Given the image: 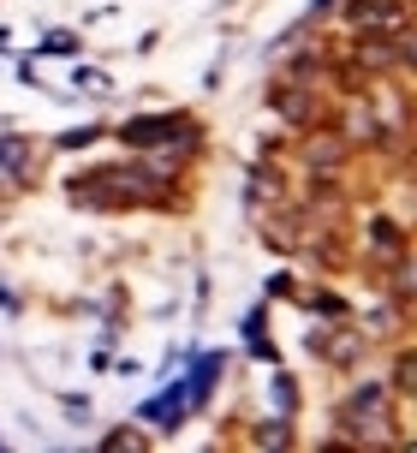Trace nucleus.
Returning a JSON list of instances; mask_svg holds the SVG:
<instances>
[{
	"label": "nucleus",
	"mask_w": 417,
	"mask_h": 453,
	"mask_svg": "<svg viewBox=\"0 0 417 453\" xmlns=\"http://www.w3.org/2000/svg\"><path fill=\"white\" fill-rule=\"evenodd\" d=\"M24 156H30L24 137H6V143H0V167H24Z\"/></svg>",
	"instance_id": "nucleus-3"
},
{
	"label": "nucleus",
	"mask_w": 417,
	"mask_h": 453,
	"mask_svg": "<svg viewBox=\"0 0 417 453\" xmlns=\"http://www.w3.org/2000/svg\"><path fill=\"white\" fill-rule=\"evenodd\" d=\"M186 132H191L186 119H138V126H125L132 143H162V137H186Z\"/></svg>",
	"instance_id": "nucleus-2"
},
{
	"label": "nucleus",
	"mask_w": 417,
	"mask_h": 453,
	"mask_svg": "<svg viewBox=\"0 0 417 453\" xmlns=\"http://www.w3.org/2000/svg\"><path fill=\"white\" fill-rule=\"evenodd\" d=\"M399 19H406L399 0H358V6H352V24H358V30H394Z\"/></svg>",
	"instance_id": "nucleus-1"
},
{
	"label": "nucleus",
	"mask_w": 417,
	"mask_h": 453,
	"mask_svg": "<svg viewBox=\"0 0 417 453\" xmlns=\"http://www.w3.org/2000/svg\"><path fill=\"white\" fill-rule=\"evenodd\" d=\"M292 394H299V388H292V376H280V382H275V406H280V411H292V406H299Z\"/></svg>",
	"instance_id": "nucleus-4"
}]
</instances>
